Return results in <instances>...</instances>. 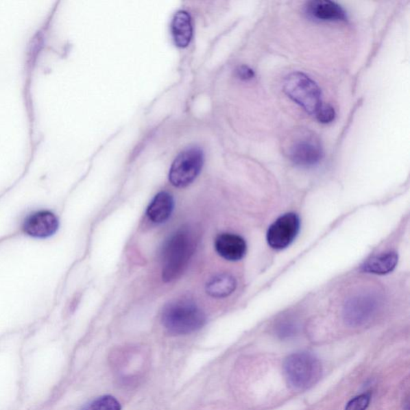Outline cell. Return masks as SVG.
Listing matches in <instances>:
<instances>
[{
  "instance_id": "obj_1",
  "label": "cell",
  "mask_w": 410,
  "mask_h": 410,
  "mask_svg": "<svg viewBox=\"0 0 410 410\" xmlns=\"http://www.w3.org/2000/svg\"><path fill=\"white\" fill-rule=\"evenodd\" d=\"M198 243V233L192 227H182L169 237L162 254V278L171 282L188 268Z\"/></svg>"
},
{
  "instance_id": "obj_2",
  "label": "cell",
  "mask_w": 410,
  "mask_h": 410,
  "mask_svg": "<svg viewBox=\"0 0 410 410\" xmlns=\"http://www.w3.org/2000/svg\"><path fill=\"white\" fill-rule=\"evenodd\" d=\"M282 150L293 164L306 168L317 165L324 155L320 137L306 128L289 132L282 141Z\"/></svg>"
},
{
  "instance_id": "obj_3",
  "label": "cell",
  "mask_w": 410,
  "mask_h": 410,
  "mask_svg": "<svg viewBox=\"0 0 410 410\" xmlns=\"http://www.w3.org/2000/svg\"><path fill=\"white\" fill-rule=\"evenodd\" d=\"M162 322L173 335H186L200 330L206 323V316L192 300H178L166 305Z\"/></svg>"
},
{
  "instance_id": "obj_4",
  "label": "cell",
  "mask_w": 410,
  "mask_h": 410,
  "mask_svg": "<svg viewBox=\"0 0 410 410\" xmlns=\"http://www.w3.org/2000/svg\"><path fill=\"white\" fill-rule=\"evenodd\" d=\"M283 91L294 103L312 115L323 104L322 91L317 84L306 74L299 71L286 76Z\"/></svg>"
},
{
  "instance_id": "obj_5",
  "label": "cell",
  "mask_w": 410,
  "mask_h": 410,
  "mask_svg": "<svg viewBox=\"0 0 410 410\" xmlns=\"http://www.w3.org/2000/svg\"><path fill=\"white\" fill-rule=\"evenodd\" d=\"M284 370L288 383L297 389L311 388L321 378L322 372L321 362L307 352H297L288 357Z\"/></svg>"
},
{
  "instance_id": "obj_6",
  "label": "cell",
  "mask_w": 410,
  "mask_h": 410,
  "mask_svg": "<svg viewBox=\"0 0 410 410\" xmlns=\"http://www.w3.org/2000/svg\"><path fill=\"white\" fill-rule=\"evenodd\" d=\"M204 154L197 147H189L176 157L169 171V180L175 187L192 184L202 169Z\"/></svg>"
},
{
  "instance_id": "obj_7",
  "label": "cell",
  "mask_w": 410,
  "mask_h": 410,
  "mask_svg": "<svg viewBox=\"0 0 410 410\" xmlns=\"http://www.w3.org/2000/svg\"><path fill=\"white\" fill-rule=\"evenodd\" d=\"M381 299L374 292H362L348 300L344 308V319L347 325L361 326L369 322L378 313Z\"/></svg>"
},
{
  "instance_id": "obj_8",
  "label": "cell",
  "mask_w": 410,
  "mask_h": 410,
  "mask_svg": "<svg viewBox=\"0 0 410 410\" xmlns=\"http://www.w3.org/2000/svg\"><path fill=\"white\" fill-rule=\"evenodd\" d=\"M299 230L300 219L297 214H285L269 227L267 241L273 249L283 250L292 244Z\"/></svg>"
},
{
  "instance_id": "obj_9",
  "label": "cell",
  "mask_w": 410,
  "mask_h": 410,
  "mask_svg": "<svg viewBox=\"0 0 410 410\" xmlns=\"http://www.w3.org/2000/svg\"><path fill=\"white\" fill-rule=\"evenodd\" d=\"M60 226L59 218L50 210L33 212L22 223V230L36 239H46L56 234Z\"/></svg>"
},
{
  "instance_id": "obj_10",
  "label": "cell",
  "mask_w": 410,
  "mask_h": 410,
  "mask_svg": "<svg viewBox=\"0 0 410 410\" xmlns=\"http://www.w3.org/2000/svg\"><path fill=\"white\" fill-rule=\"evenodd\" d=\"M305 13L314 21L322 22H345L346 12L339 4L328 0H315L305 6Z\"/></svg>"
},
{
  "instance_id": "obj_11",
  "label": "cell",
  "mask_w": 410,
  "mask_h": 410,
  "mask_svg": "<svg viewBox=\"0 0 410 410\" xmlns=\"http://www.w3.org/2000/svg\"><path fill=\"white\" fill-rule=\"evenodd\" d=\"M215 249L218 254L228 261H240L247 250L245 241L233 233H222L217 237Z\"/></svg>"
},
{
  "instance_id": "obj_12",
  "label": "cell",
  "mask_w": 410,
  "mask_h": 410,
  "mask_svg": "<svg viewBox=\"0 0 410 410\" xmlns=\"http://www.w3.org/2000/svg\"><path fill=\"white\" fill-rule=\"evenodd\" d=\"M174 209L173 195L167 192H160L152 199L147 209V216L152 222L162 224L168 221Z\"/></svg>"
},
{
  "instance_id": "obj_13",
  "label": "cell",
  "mask_w": 410,
  "mask_h": 410,
  "mask_svg": "<svg viewBox=\"0 0 410 410\" xmlns=\"http://www.w3.org/2000/svg\"><path fill=\"white\" fill-rule=\"evenodd\" d=\"M171 33L178 47H186L189 45L193 36V27L188 12L180 11L176 14L171 22Z\"/></svg>"
},
{
  "instance_id": "obj_14",
  "label": "cell",
  "mask_w": 410,
  "mask_h": 410,
  "mask_svg": "<svg viewBox=\"0 0 410 410\" xmlns=\"http://www.w3.org/2000/svg\"><path fill=\"white\" fill-rule=\"evenodd\" d=\"M398 256L396 252H389L372 257L362 265V270L365 273L385 275L390 273L397 265Z\"/></svg>"
},
{
  "instance_id": "obj_15",
  "label": "cell",
  "mask_w": 410,
  "mask_h": 410,
  "mask_svg": "<svg viewBox=\"0 0 410 410\" xmlns=\"http://www.w3.org/2000/svg\"><path fill=\"white\" fill-rule=\"evenodd\" d=\"M237 288V280L230 274H222L214 276L206 285V292L210 297L224 298L228 297Z\"/></svg>"
},
{
  "instance_id": "obj_16",
  "label": "cell",
  "mask_w": 410,
  "mask_h": 410,
  "mask_svg": "<svg viewBox=\"0 0 410 410\" xmlns=\"http://www.w3.org/2000/svg\"><path fill=\"white\" fill-rule=\"evenodd\" d=\"M83 410H121L120 402L110 395L102 396L93 400Z\"/></svg>"
},
{
  "instance_id": "obj_17",
  "label": "cell",
  "mask_w": 410,
  "mask_h": 410,
  "mask_svg": "<svg viewBox=\"0 0 410 410\" xmlns=\"http://www.w3.org/2000/svg\"><path fill=\"white\" fill-rule=\"evenodd\" d=\"M314 116L317 120L322 123H330L335 120L336 112L330 104L323 103L317 109Z\"/></svg>"
},
{
  "instance_id": "obj_18",
  "label": "cell",
  "mask_w": 410,
  "mask_h": 410,
  "mask_svg": "<svg viewBox=\"0 0 410 410\" xmlns=\"http://www.w3.org/2000/svg\"><path fill=\"white\" fill-rule=\"evenodd\" d=\"M370 402V396L369 394L357 396L348 403L346 410H365L368 408Z\"/></svg>"
},
{
  "instance_id": "obj_19",
  "label": "cell",
  "mask_w": 410,
  "mask_h": 410,
  "mask_svg": "<svg viewBox=\"0 0 410 410\" xmlns=\"http://www.w3.org/2000/svg\"><path fill=\"white\" fill-rule=\"evenodd\" d=\"M296 332H297V326L290 321L281 322L278 328V335L281 338L291 337L295 335Z\"/></svg>"
},
{
  "instance_id": "obj_20",
  "label": "cell",
  "mask_w": 410,
  "mask_h": 410,
  "mask_svg": "<svg viewBox=\"0 0 410 410\" xmlns=\"http://www.w3.org/2000/svg\"><path fill=\"white\" fill-rule=\"evenodd\" d=\"M237 73L238 77L242 80H250L254 79L255 76L254 71L247 66L240 67V68L237 69Z\"/></svg>"
}]
</instances>
